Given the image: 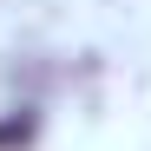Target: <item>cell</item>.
I'll list each match as a JSON object with an SVG mask.
<instances>
[{"mask_svg":"<svg viewBox=\"0 0 151 151\" xmlns=\"http://www.w3.org/2000/svg\"><path fill=\"white\" fill-rule=\"evenodd\" d=\"M20 138H33V118H7L0 125V145H20Z\"/></svg>","mask_w":151,"mask_h":151,"instance_id":"obj_1","label":"cell"}]
</instances>
